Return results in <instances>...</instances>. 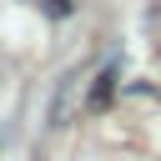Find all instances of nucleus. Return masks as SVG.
<instances>
[{
	"mask_svg": "<svg viewBox=\"0 0 161 161\" xmlns=\"http://www.w3.org/2000/svg\"><path fill=\"white\" fill-rule=\"evenodd\" d=\"M80 101H86V70H80V65H70V70L60 75L55 96H50V126H55V131H60V126H70V116L80 111Z\"/></svg>",
	"mask_w": 161,
	"mask_h": 161,
	"instance_id": "1",
	"label": "nucleus"
},
{
	"mask_svg": "<svg viewBox=\"0 0 161 161\" xmlns=\"http://www.w3.org/2000/svg\"><path fill=\"white\" fill-rule=\"evenodd\" d=\"M116 75H121V60H111V65L96 75V86L86 91V106H106V101H111V91H116Z\"/></svg>",
	"mask_w": 161,
	"mask_h": 161,
	"instance_id": "2",
	"label": "nucleus"
}]
</instances>
